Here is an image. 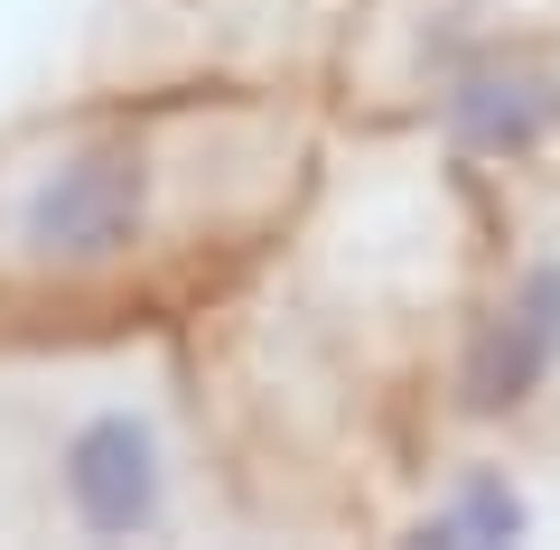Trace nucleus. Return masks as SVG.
I'll return each mask as SVG.
<instances>
[{
  "instance_id": "f257e3e1",
  "label": "nucleus",
  "mask_w": 560,
  "mask_h": 550,
  "mask_svg": "<svg viewBox=\"0 0 560 550\" xmlns=\"http://www.w3.org/2000/svg\"><path fill=\"white\" fill-rule=\"evenodd\" d=\"M150 197H160V168L131 131H103L57 150L10 206V243H20L38 271H103L150 234Z\"/></svg>"
},
{
  "instance_id": "39448f33",
  "label": "nucleus",
  "mask_w": 560,
  "mask_h": 550,
  "mask_svg": "<svg viewBox=\"0 0 560 550\" xmlns=\"http://www.w3.org/2000/svg\"><path fill=\"white\" fill-rule=\"evenodd\" d=\"M523 531H533L523 494L504 485V476H467V485L420 523V541H523Z\"/></svg>"
},
{
  "instance_id": "20e7f679",
  "label": "nucleus",
  "mask_w": 560,
  "mask_h": 550,
  "mask_svg": "<svg viewBox=\"0 0 560 550\" xmlns=\"http://www.w3.org/2000/svg\"><path fill=\"white\" fill-rule=\"evenodd\" d=\"M440 121L458 131V150L477 159H523L560 131V75L541 57H467L440 94Z\"/></svg>"
},
{
  "instance_id": "7ed1b4c3",
  "label": "nucleus",
  "mask_w": 560,
  "mask_h": 550,
  "mask_svg": "<svg viewBox=\"0 0 560 550\" xmlns=\"http://www.w3.org/2000/svg\"><path fill=\"white\" fill-rule=\"evenodd\" d=\"M560 374V261H523L467 336V411L504 420Z\"/></svg>"
},
{
  "instance_id": "f03ea898",
  "label": "nucleus",
  "mask_w": 560,
  "mask_h": 550,
  "mask_svg": "<svg viewBox=\"0 0 560 550\" xmlns=\"http://www.w3.org/2000/svg\"><path fill=\"white\" fill-rule=\"evenodd\" d=\"M57 485L75 531L94 541H131V531H160L168 513V448L150 430V411H94L66 430L57 448Z\"/></svg>"
}]
</instances>
